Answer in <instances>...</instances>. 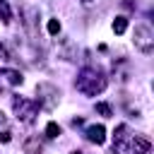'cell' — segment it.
Returning <instances> with one entry per match:
<instances>
[{
    "mask_svg": "<svg viewBox=\"0 0 154 154\" xmlns=\"http://www.w3.org/2000/svg\"><path fill=\"white\" fill-rule=\"evenodd\" d=\"M130 130H128V125L125 123H120L116 130H113V152L116 154H123V152H128V147H130Z\"/></svg>",
    "mask_w": 154,
    "mask_h": 154,
    "instance_id": "cell-5",
    "label": "cell"
},
{
    "mask_svg": "<svg viewBox=\"0 0 154 154\" xmlns=\"http://www.w3.org/2000/svg\"><path fill=\"white\" fill-rule=\"evenodd\" d=\"M10 140H12V132L10 130H2L0 132V142H10Z\"/></svg>",
    "mask_w": 154,
    "mask_h": 154,
    "instance_id": "cell-16",
    "label": "cell"
},
{
    "mask_svg": "<svg viewBox=\"0 0 154 154\" xmlns=\"http://www.w3.org/2000/svg\"><path fill=\"white\" fill-rule=\"evenodd\" d=\"M75 87H77V91H82L84 96H96V94H101V91L106 89V77H103V72L96 70V67H84V70L77 75Z\"/></svg>",
    "mask_w": 154,
    "mask_h": 154,
    "instance_id": "cell-1",
    "label": "cell"
},
{
    "mask_svg": "<svg viewBox=\"0 0 154 154\" xmlns=\"http://www.w3.org/2000/svg\"><path fill=\"white\" fill-rule=\"evenodd\" d=\"M12 108L17 113V118L22 123H34L36 116H38V103L34 99H24V96H12Z\"/></svg>",
    "mask_w": 154,
    "mask_h": 154,
    "instance_id": "cell-2",
    "label": "cell"
},
{
    "mask_svg": "<svg viewBox=\"0 0 154 154\" xmlns=\"http://www.w3.org/2000/svg\"><path fill=\"white\" fill-rule=\"evenodd\" d=\"M96 113H101L103 118H111V116H113L111 106H108V103H103V101H99V103H96Z\"/></svg>",
    "mask_w": 154,
    "mask_h": 154,
    "instance_id": "cell-13",
    "label": "cell"
},
{
    "mask_svg": "<svg viewBox=\"0 0 154 154\" xmlns=\"http://www.w3.org/2000/svg\"><path fill=\"white\" fill-rule=\"evenodd\" d=\"M82 2H94V0H82Z\"/></svg>",
    "mask_w": 154,
    "mask_h": 154,
    "instance_id": "cell-18",
    "label": "cell"
},
{
    "mask_svg": "<svg viewBox=\"0 0 154 154\" xmlns=\"http://www.w3.org/2000/svg\"><path fill=\"white\" fill-rule=\"evenodd\" d=\"M58 135H60V125H58V123H48V125H46V137L55 140Z\"/></svg>",
    "mask_w": 154,
    "mask_h": 154,
    "instance_id": "cell-12",
    "label": "cell"
},
{
    "mask_svg": "<svg viewBox=\"0 0 154 154\" xmlns=\"http://www.w3.org/2000/svg\"><path fill=\"white\" fill-rule=\"evenodd\" d=\"M0 60H12V55H10V51L0 43Z\"/></svg>",
    "mask_w": 154,
    "mask_h": 154,
    "instance_id": "cell-15",
    "label": "cell"
},
{
    "mask_svg": "<svg viewBox=\"0 0 154 154\" xmlns=\"http://www.w3.org/2000/svg\"><path fill=\"white\" fill-rule=\"evenodd\" d=\"M48 34H51V36L60 34V22H58V19H48Z\"/></svg>",
    "mask_w": 154,
    "mask_h": 154,
    "instance_id": "cell-14",
    "label": "cell"
},
{
    "mask_svg": "<svg viewBox=\"0 0 154 154\" xmlns=\"http://www.w3.org/2000/svg\"><path fill=\"white\" fill-rule=\"evenodd\" d=\"M72 154H82V152H72Z\"/></svg>",
    "mask_w": 154,
    "mask_h": 154,
    "instance_id": "cell-19",
    "label": "cell"
},
{
    "mask_svg": "<svg viewBox=\"0 0 154 154\" xmlns=\"http://www.w3.org/2000/svg\"><path fill=\"white\" fill-rule=\"evenodd\" d=\"M135 48L142 51V53H152L154 51V38H152V29L147 24H140L135 26Z\"/></svg>",
    "mask_w": 154,
    "mask_h": 154,
    "instance_id": "cell-4",
    "label": "cell"
},
{
    "mask_svg": "<svg viewBox=\"0 0 154 154\" xmlns=\"http://www.w3.org/2000/svg\"><path fill=\"white\" fill-rule=\"evenodd\" d=\"M0 77H5V79H7L10 84H14V87L24 82L22 72H17V70H10V67H2V70H0Z\"/></svg>",
    "mask_w": 154,
    "mask_h": 154,
    "instance_id": "cell-8",
    "label": "cell"
},
{
    "mask_svg": "<svg viewBox=\"0 0 154 154\" xmlns=\"http://www.w3.org/2000/svg\"><path fill=\"white\" fill-rule=\"evenodd\" d=\"M84 137L89 142H94V144H103L106 142V128L103 125H89L87 132H84Z\"/></svg>",
    "mask_w": 154,
    "mask_h": 154,
    "instance_id": "cell-7",
    "label": "cell"
},
{
    "mask_svg": "<svg viewBox=\"0 0 154 154\" xmlns=\"http://www.w3.org/2000/svg\"><path fill=\"white\" fill-rule=\"evenodd\" d=\"M2 123H5V116H2V113H0V125H2Z\"/></svg>",
    "mask_w": 154,
    "mask_h": 154,
    "instance_id": "cell-17",
    "label": "cell"
},
{
    "mask_svg": "<svg viewBox=\"0 0 154 154\" xmlns=\"http://www.w3.org/2000/svg\"><path fill=\"white\" fill-rule=\"evenodd\" d=\"M36 96L38 99H34L38 106H43V108H48V111H53L55 108V103H58V96H60V91L53 87V84H38L36 87Z\"/></svg>",
    "mask_w": 154,
    "mask_h": 154,
    "instance_id": "cell-3",
    "label": "cell"
},
{
    "mask_svg": "<svg viewBox=\"0 0 154 154\" xmlns=\"http://www.w3.org/2000/svg\"><path fill=\"white\" fill-rule=\"evenodd\" d=\"M125 29H128V17H116L113 19V31L116 34H125Z\"/></svg>",
    "mask_w": 154,
    "mask_h": 154,
    "instance_id": "cell-11",
    "label": "cell"
},
{
    "mask_svg": "<svg viewBox=\"0 0 154 154\" xmlns=\"http://www.w3.org/2000/svg\"><path fill=\"white\" fill-rule=\"evenodd\" d=\"M41 149H43V144H41L38 137H26V140H24V152H26V154H38Z\"/></svg>",
    "mask_w": 154,
    "mask_h": 154,
    "instance_id": "cell-9",
    "label": "cell"
},
{
    "mask_svg": "<svg viewBox=\"0 0 154 154\" xmlns=\"http://www.w3.org/2000/svg\"><path fill=\"white\" fill-rule=\"evenodd\" d=\"M0 19H2V24H10L12 22V10H10L7 0H0Z\"/></svg>",
    "mask_w": 154,
    "mask_h": 154,
    "instance_id": "cell-10",
    "label": "cell"
},
{
    "mask_svg": "<svg viewBox=\"0 0 154 154\" xmlns=\"http://www.w3.org/2000/svg\"><path fill=\"white\" fill-rule=\"evenodd\" d=\"M130 149L135 154H152V142L144 135H132L130 137Z\"/></svg>",
    "mask_w": 154,
    "mask_h": 154,
    "instance_id": "cell-6",
    "label": "cell"
}]
</instances>
